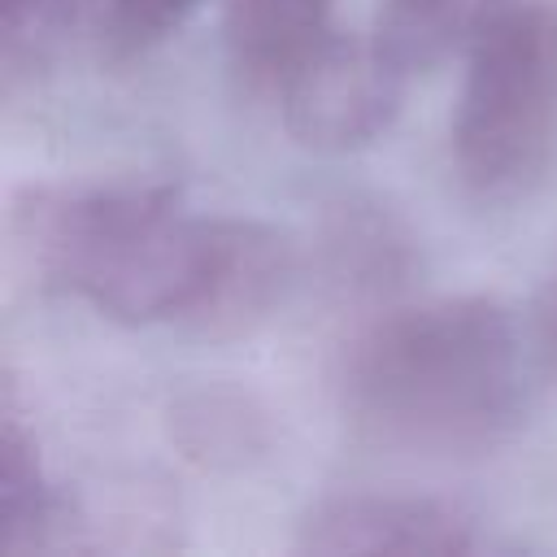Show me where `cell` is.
<instances>
[{"label":"cell","instance_id":"1","mask_svg":"<svg viewBox=\"0 0 557 557\" xmlns=\"http://www.w3.org/2000/svg\"><path fill=\"white\" fill-rule=\"evenodd\" d=\"M13 239L30 270L126 326L231 339L287 296L296 252L257 218L191 213L170 183L70 178L13 196Z\"/></svg>","mask_w":557,"mask_h":557},{"label":"cell","instance_id":"2","mask_svg":"<svg viewBox=\"0 0 557 557\" xmlns=\"http://www.w3.org/2000/svg\"><path fill=\"white\" fill-rule=\"evenodd\" d=\"M352 426L418 457H479L522 418L509 313L487 296H431L379 313L339 361Z\"/></svg>","mask_w":557,"mask_h":557},{"label":"cell","instance_id":"3","mask_svg":"<svg viewBox=\"0 0 557 557\" xmlns=\"http://www.w3.org/2000/svg\"><path fill=\"white\" fill-rule=\"evenodd\" d=\"M466 57L453 117L457 178L474 200L505 205L557 157V9L513 0Z\"/></svg>","mask_w":557,"mask_h":557},{"label":"cell","instance_id":"4","mask_svg":"<svg viewBox=\"0 0 557 557\" xmlns=\"http://www.w3.org/2000/svg\"><path fill=\"white\" fill-rule=\"evenodd\" d=\"M405 70L374 44V35L331 30L274 87L283 126L313 152H352L374 144L405 91Z\"/></svg>","mask_w":557,"mask_h":557},{"label":"cell","instance_id":"5","mask_svg":"<svg viewBox=\"0 0 557 557\" xmlns=\"http://www.w3.org/2000/svg\"><path fill=\"white\" fill-rule=\"evenodd\" d=\"M292 548L305 557H461L474 553L479 540L444 500L339 492L300 518Z\"/></svg>","mask_w":557,"mask_h":557},{"label":"cell","instance_id":"6","mask_svg":"<svg viewBox=\"0 0 557 557\" xmlns=\"http://www.w3.org/2000/svg\"><path fill=\"white\" fill-rule=\"evenodd\" d=\"M335 0H226V52L252 91H274L283 74L326 39Z\"/></svg>","mask_w":557,"mask_h":557},{"label":"cell","instance_id":"7","mask_svg":"<svg viewBox=\"0 0 557 557\" xmlns=\"http://www.w3.org/2000/svg\"><path fill=\"white\" fill-rule=\"evenodd\" d=\"M509 4L513 0H379L370 35L405 74H422L470 52Z\"/></svg>","mask_w":557,"mask_h":557},{"label":"cell","instance_id":"8","mask_svg":"<svg viewBox=\"0 0 557 557\" xmlns=\"http://www.w3.org/2000/svg\"><path fill=\"white\" fill-rule=\"evenodd\" d=\"M57 522V496L44 479V466L35 457V440L17 422V413H4L0 431V553H26L39 548L44 535Z\"/></svg>","mask_w":557,"mask_h":557},{"label":"cell","instance_id":"9","mask_svg":"<svg viewBox=\"0 0 557 557\" xmlns=\"http://www.w3.org/2000/svg\"><path fill=\"white\" fill-rule=\"evenodd\" d=\"M200 0H109L104 4V39L113 52H144L165 39Z\"/></svg>","mask_w":557,"mask_h":557},{"label":"cell","instance_id":"10","mask_svg":"<svg viewBox=\"0 0 557 557\" xmlns=\"http://www.w3.org/2000/svg\"><path fill=\"white\" fill-rule=\"evenodd\" d=\"M531 339H535L544 374L557 383V274L540 287V296L531 305Z\"/></svg>","mask_w":557,"mask_h":557},{"label":"cell","instance_id":"11","mask_svg":"<svg viewBox=\"0 0 557 557\" xmlns=\"http://www.w3.org/2000/svg\"><path fill=\"white\" fill-rule=\"evenodd\" d=\"M52 0H0V9H4V30H9V39L26 26V22H35V17H44V9H48Z\"/></svg>","mask_w":557,"mask_h":557}]
</instances>
